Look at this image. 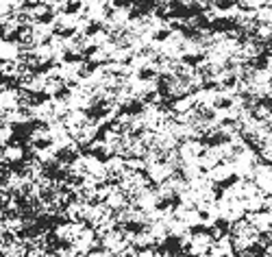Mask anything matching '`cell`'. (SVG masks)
<instances>
[{"label":"cell","instance_id":"obj_9","mask_svg":"<svg viewBox=\"0 0 272 257\" xmlns=\"http://www.w3.org/2000/svg\"><path fill=\"white\" fill-rule=\"evenodd\" d=\"M87 157H91L94 161H98V163H102V166H105V163H109V161L113 159V153L109 151L105 144H91V149L87 151Z\"/></svg>","mask_w":272,"mask_h":257},{"label":"cell","instance_id":"obj_13","mask_svg":"<svg viewBox=\"0 0 272 257\" xmlns=\"http://www.w3.org/2000/svg\"><path fill=\"white\" fill-rule=\"evenodd\" d=\"M233 105H235V98H231V96H216L214 101H211V107L216 109V111H231Z\"/></svg>","mask_w":272,"mask_h":257},{"label":"cell","instance_id":"obj_20","mask_svg":"<svg viewBox=\"0 0 272 257\" xmlns=\"http://www.w3.org/2000/svg\"><path fill=\"white\" fill-rule=\"evenodd\" d=\"M102 29H105V26H102L100 20H90V22H85L83 37H87V40H90V37H96V35H100L102 33Z\"/></svg>","mask_w":272,"mask_h":257},{"label":"cell","instance_id":"obj_24","mask_svg":"<svg viewBox=\"0 0 272 257\" xmlns=\"http://www.w3.org/2000/svg\"><path fill=\"white\" fill-rule=\"evenodd\" d=\"M155 209H157V211H168V209H172V201H170V196H161V199H157Z\"/></svg>","mask_w":272,"mask_h":257},{"label":"cell","instance_id":"obj_11","mask_svg":"<svg viewBox=\"0 0 272 257\" xmlns=\"http://www.w3.org/2000/svg\"><path fill=\"white\" fill-rule=\"evenodd\" d=\"M33 20L40 26H54V22H57V11L50 7H44L37 11V13H33Z\"/></svg>","mask_w":272,"mask_h":257},{"label":"cell","instance_id":"obj_6","mask_svg":"<svg viewBox=\"0 0 272 257\" xmlns=\"http://www.w3.org/2000/svg\"><path fill=\"white\" fill-rule=\"evenodd\" d=\"M239 22L231 15H225V18H214L209 24V33H231V31H239Z\"/></svg>","mask_w":272,"mask_h":257},{"label":"cell","instance_id":"obj_7","mask_svg":"<svg viewBox=\"0 0 272 257\" xmlns=\"http://www.w3.org/2000/svg\"><path fill=\"white\" fill-rule=\"evenodd\" d=\"M181 65L183 68H189V70H196V68H200L205 61H207V54L203 51H194V52H183L181 54Z\"/></svg>","mask_w":272,"mask_h":257},{"label":"cell","instance_id":"obj_25","mask_svg":"<svg viewBox=\"0 0 272 257\" xmlns=\"http://www.w3.org/2000/svg\"><path fill=\"white\" fill-rule=\"evenodd\" d=\"M81 51H83L85 59H91V57H96V54H98V51H100V48H98L96 44H87V46H81Z\"/></svg>","mask_w":272,"mask_h":257},{"label":"cell","instance_id":"obj_10","mask_svg":"<svg viewBox=\"0 0 272 257\" xmlns=\"http://www.w3.org/2000/svg\"><path fill=\"white\" fill-rule=\"evenodd\" d=\"M83 61H85V54L81 48L74 51V46H70L61 52V63H65V65H83Z\"/></svg>","mask_w":272,"mask_h":257},{"label":"cell","instance_id":"obj_21","mask_svg":"<svg viewBox=\"0 0 272 257\" xmlns=\"http://www.w3.org/2000/svg\"><path fill=\"white\" fill-rule=\"evenodd\" d=\"M239 181H242V177H239L237 172H231V174H227L225 179H220V181H216V183L220 185V188H225L227 192H228V190H233L235 185H239Z\"/></svg>","mask_w":272,"mask_h":257},{"label":"cell","instance_id":"obj_8","mask_svg":"<svg viewBox=\"0 0 272 257\" xmlns=\"http://www.w3.org/2000/svg\"><path fill=\"white\" fill-rule=\"evenodd\" d=\"M52 157L59 163H63V166H74V163L79 161L81 153H76L74 149H70V146H61V149H57L52 153Z\"/></svg>","mask_w":272,"mask_h":257},{"label":"cell","instance_id":"obj_19","mask_svg":"<svg viewBox=\"0 0 272 257\" xmlns=\"http://www.w3.org/2000/svg\"><path fill=\"white\" fill-rule=\"evenodd\" d=\"M52 98L57 103H68L70 98H72V87H70L68 83L57 85V87H54V92H52Z\"/></svg>","mask_w":272,"mask_h":257},{"label":"cell","instance_id":"obj_17","mask_svg":"<svg viewBox=\"0 0 272 257\" xmlns=\"http://www.w3.org/2000/svg\"><path fill=\"white\" fill-rule=\"evenodd\" d=\"M81 11H83V0H65L63 7H61V13L63 15H79Z\"/></svg>","mask_w":272,"mask_h":257},{"label":"cell","instance_id":"obj_14","mask_svg":"<svg viewBox=\"0 0 272 257\" xmlns=\"http://www.w3.org/2000/svg\"><path fill=\"white\" fill-rule=\"evenodd\" d=\"M31 146H33V149H35L37 153L50 151L52 146H54V138H50V135H42V133H40V138H33Z\"/></svg>","mask_w":272,"mask_h":257},{"label":"cell","instance_id":"obj_1","mask_svg":"<svg viewBox=\"0 0 272 257\" xmlns=\"http://www.w3.org/2000/svg\"><path fill=\"white\" fill-rule=\"evenodd\" d=\"M148 111V105H146L141 98H129V101L120 103V107L116 109V118L124 120V118H141Z\"/></svg>","mask_w":272,"mask_h":257},{"label":"cell","instance_id":"obj_23","mask_svg":"<svg viewBox=\"0 0 272 257\" xmlns=\"http://www.w3.org/2000/svg\"><path fill=\"white\" fill-rule=\"evenodd\" d=\"M237 83H239V76H237L235 72L227 74L225 79H222V87H225V90H235Z\"/></svg>","mask_w":272,"mask_h":257},{"label":"cell","instance_id":"obj_3","mask_svg":"<svg viewBox=\"0 0 272 257\" xmlns=\"http://www.w3.org/2000/svg\"><path fill=\"white\" fill-rule=\"evenodd\" d=\"M185 247V238L181 233H170V236L163 238L161 247L155 249V253H163V255H181Z\"/></svg>","mask_w":272,"mask_h":257},{"label":"cell","instance_id":"obj_15","mask_svg":"<svg viewBox=\"0 0 272 257\" xmlns=\"http://www.w3.org/2000/svg\"><path fill=\"white\" fill-rule=\"evenodd\" d=\"M239 0H209V9L214 7L216 11H222V13H228V11L237 9Z\"/></svg>","mask_w":272,"mask_h":257},{"label":"cell","instance_id":"obj_22","mask_svg":"<svg viewBox=\"0 0 272 257\" xmlns=\"http://www.w3.org/2000/svg\"><path fill=\"white\" fill-rule=\"evenodd\" d=\"M255 107L261 109V111H266V113H272V94H261V96H257V101H255Z\"/></svg>","mask_w":272,"mask_h":257},{"label":"cell","instance_id":"obj_27","mask_svg":"<svg viewBox=\"0 0 272 257\" xmlns=\"http://www.w3.org/2000/svg\"><path fill=\"white\" fill-rule=\"evenodd\" d=\"M196 218H198L200 222H209L211 220V214L207 209H196Z\"/></svg>","mask_w":272,"mask_h":257},{"label":"cell","instance_id":"obj_12","mask_svg":"<svg viewBox=\"0 0 272 257\" xmlns=\"http://www.w3.org/2000/svg\"><path fill=\"white\" fill-rule=\"evenodd\" d=\"M157 76H159V72H157L152 65L144 63L137 68V72H135V79L139 81V83H150V81H157Z\"/></svg>","mask_w":272,"mask_h":257},{"label":"cell","instance_id":"obj_16","mask_svg":"<svg viewBox=\"0 0 272 257\" xmlns=\"http://www.w3.org/2000/svg\"><path fill=\"white\" fill-rule=\"evenodd\" d=\"M214 227L218 229V231H220V238L231 236V231H233V222L228 220V218H225V216L214 218Z\"/></svg>","mask_w":272,"mask_h":257},{"label":"cell","instance_id":"obj_26","mask_svg":"<svg viewBox=\"0 0 272 257\" xmlns=\"http://www.w3.org/2000/svg\"><path fill=\"white\" fill-rule=\"evenodd\" d=\"M220 127L222 129H237V120L235 118H222L220 120Z\"/></svg>","mask_w":272,"mask_h":257},{"label":"cell","instance_id":"obj_5","mask_svg":"<svg viewBox=\"0 0 272 257\" xmlns=\"http://www.w3.org/2000/svg\"><path fill=\"white\" fill-rule=\"evenodd\" d=\"M120 229L131 238H141L148 231V222L139 220V218H124V220H120Z\"/></svg>","mask_w":272,"mask_h":257},{"label":"cell","instance_id":"obj_2","mask_svg":"<svg viewBox=\"0 0 272 257\" xmlns=\"http://www.w3.org/2000/svg\"><path fill=\"white\" fill-rule=\"evenodd\" d=\"M233 142V135H231V131H216V133H203L198 138V144H203L205 149H222V146H227V144H231Z\"/></svg>","mask_w":272,"mask_h":257},{"label":"cell","instance_id":"obj_4","mask_svg":"<svg viewBox=\"0 0 272 257\" xmlns=\"http://www.w3.org/2000/svg\"><path fill=\"white\" fill-rule=\"evenodd\" d=\"M50 101H54V98L48 90H24V94H22V103L29 107H44Z\"/></svg>","mask_w":272,"mask_h":257},{"label":"cell","instance_id":"obj_18","mask_svg":"<svg viewBox=\"0 0 272 257\" xmlns=\"http://www.w3.org/2000/svg\"><path fill=\"white\" fill-rule=\"evenodd\" d=\"M172 26L168 24V26H159V29H155L152 31V35H150V40L155 42V44H163V42H168L172 37Z\"/></svg>","mask_w":272,"mask_h":257}]
</instances>
